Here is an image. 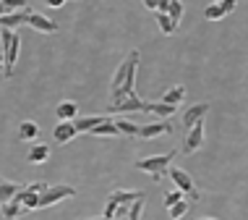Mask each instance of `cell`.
<instances>
[{"mask_svg":"<svg viewBox=\"0 0 248 220\" xmlns=\"http://www.w3.org/2000/svg\"><path fill=\"white\" fill-rule=\"evenodd\" d=\"M0 42H3V76L11 79L13 66H16L18 58V48H21V37H18L16 29H0Z\"/></svg>","mask_w":248,"mask_h":220,"instance_id":"cell-1","label":"cell"},{"mask_svg":"<svg viewBox=\"0 0 248 220\" xmlns=\"http://www.w3.org/2000/svg\"><path fill=\"white\" fill-rule=\"evenodd\" d=\"M172 155H175V152H167V155L141 157V160H136V168H139V170H144V173H149L152 181H157V184H159V181L165 178L167 168L172 165Z\"/></svg>","mask_w":248,"mask_h":220,"instance_id":"cell-2","label":"cell"},{"mask_svg":"<svg viewBox=\"0 0 248 220\" xmlns=\"http://www.w3.org/2000/svg\"><path fill=\"white\" fill-rule=\"evenodd\" d=\"M76 194V189L68 184H55V186H47V189L39 194V202H37V210H45V207H52V204L63 202V199H68Z\"/></svg>","mask_w":248,"mask_h":220,"instance_id":"cell-3","label":"cell"},{"mask_svg":"<svg viewBox=\"0 0 248 220\" xmlns=\"http://www.w3.org/2000/svg\"><path fill=\"white\" fill-rule=\"evenodd\" d=\"M47 189V184L45 181H34V184H26V186H21V189L13 194V199H18L21 202V207H24V212H29V210H37V202H39V194Z\"/></svg>","mask_w":248,"mask_h":220,"instance_id":"cell-4","label":"cell"},{"mask_svg":"<svg viewBox=\"0 0 248 220\" xmlns=\"http://www.w3.org/2000/svg\"><path fill=\"white\" fill-rule=\"evenodd\" d=\"M204 147V121L193 123L191 129H186V139H183V147H180V155H193Z\"/></svg>","mask_w":248,"mask_h":220,"instance_id":"cell-5","label":"cell"},{"mask_svg":"<svg viewBox=\"0 0 248 220\" xmlns=\"http://www.w3.org/2000/svg\"><path fill=\"white\" fill-rule=\"evenodd\" d=\"M167 176L172 178V184H175L178 191H183V194H188L193 199H199V191H196V184H193L191 173L183 170V168H167Z\"/></svg>","mask_w":248,"mask_h":220,"instance_id":"cell-6","label":"cell"},{"mask_svg":"<svg viewBox=\"0 0 248 220\" xmlns=\"http://www.w3.org/2000/svg\"><path fill=\"white\" fill-rule=\"evenodd\" d=\"M172 123L170 121H157V123H149V126H141L136 131L139 139H157V136H172Z\"/></svg>","mask_w":248,"mask_h":220,"instance_id":"cell-7","label":"cell"},{"mask_svg":"<svg viewBox=\"0 0 248 220\" xmlns=\"http://www.w3.org/2000/svg\"><path fill=\"white\" fill-rule=\"evenodd\" d=\"M144 100L139 95H131V97H123L118 100V102H110L107 105V110H110V116H115V113H131V110H141L144 113Z\"/></svg>","mask_w":248,"mask_h":220,"instance_id":"cell-8","label":"cell"},{"mask_svg":"<svg viewBox=\"0 0 248 220\" xmlns=\"http://www.w3.org/2000/svg\"><path fill=\"white\" fill-rule=\"evenodd\" d=\"M26 24H29L31 29L42 32V34H55V32H58V24L55 21H50L47 16L34 13V11H26Z\"/></svg>","mask_w":248,"mask_h":220,"instance_id":"cell-9","label":"cell"},{"mask_svg":"<svg viewBox=\"0 0 248 220\" xmlns=\"http://www.w3.org/2000/svg\"><path fill=\"white\" fill-rule=\"evenodd\" d=\"M235 11V0H219V3H212L204 8V18L206 21H219V18H225L227 13Z\"/></svg>","mask_w":248,"mask_h":220,"instance_id":"cell-10","label":"cell"},{"mask_svg":"<svg viewBox=\"0 0 248 220\" xmlns=\"http://www.w3.org/2000/svg\"><path fill=\"white\" fill-rule=\"evenodd\" d=\"M206 113H209V102H196V105H191V108L186 110V116H183V129H191L193 123L204 121Z\"/></svg>","mask_w":248,"mask_h":220,"instance_id":"cell-11","label":"cell"},{"mask_svg":"<svg viewBox=\"0 0 248 220\" xmlns=\"http://www.w3.org/2000/svg\"><path fill=\"white\" fill-rule=\"evenodd\" d=\"M76 126H73V121H60L55 129H52V139H55V144H68L73 136H76Z\"/></svg>","mask_w":248,"mask_h":220,"instance_id":"cell-12","label":"cell"},{"mask_svg":"<svg viewBox=\"0 0 248 220\" xmlns=\"http://www.w3.org/2000/svg\"><path fill=\"white\" fill-rule=\"evenodd\" d=\"M139 197H144V191H133V189H118V191H112L110 197H107V202L110 204H131L133 199H139Z\"/></svg>","mask_w":248,"mask_h":220,"instance_id":"cell-13","label":"cell"},{"mask_svg":"<svg viewBox=\"0 0 248 220\" xmlns=\"http://www.w3.org/2000/svg\"><path fill=\"white\" fill-rule=\"evenodd\" d=\"M175 110H178L175 105H167V102H162V100H159V102H146L144 105V113H154V116L162 118V121H167Z\"/></svg>","mask_w":248,"mask_h":220,"instance_id":"cell-14","label":"cell"},{"mask_svg":"<svg viewBox=\"0 0 248 220\" xmlns=\"http://www.w3.org/2000/svg\"><path fill=\"white\" fill-rule=\"evenodd\" d=\"M21 24H26V11H11L0 16V29H16Z\"/></svg>","mask_w":248,"mask_h":220,"instance_id":"cell-15","label":"cell"},{"mask_svg":"<svg viewBox=\"0 0 248 220\" xmlns=\"http://www.w3.org/2000/svg\"><path fill=\"white\" fill-rule=\"evenodd\" d=\"M47 157H50V147H47V144H34V147L29 150V155H26V160H29L31 165L47 163Z\"/></svg>","mask_w":248,"mask_h":220,"instance_id":"cell-16","label":"cell"},{"mask_svg":"<svg viewBox=\"0 0 248 220\" xmlns=\"http://www.w3.org/2000/svg\"><path fill=\"white\" fill-rule=\"evenodd\" d=\"M55 113H58L60 121H73V118L78 116V105L73 102V100H63V102L58 105V110H55Z\"/></svg>","mask_w":248,"mask_h":220,"instance_id":"cell-17","label":"cell"},{"mask_svg":"<svg viewBox=\"0 0 248 220\" xmlns=\"http://www.w3.org/2000/svg\"><path fill=\"white\" fill-rule=\"evenodd\" d=\"M0 212H3L5 220H18V218L24 215V207H21V202H18V199H11V202L0 204Z\"/></svg>","mask_w":248,"mask_h":220,"instance_id":"cell-18","label":"cell"},{"mask_svg":"<svg viewBox=\"0 0 248 220\" xmlns=\"http://www.w3.org/2000/svg\"><path fill=\"white\" fill-rule=\"evenodd\" d=\"M89 136H118V129L112 123V118H105L102 123H97L94 129L89 131Z\"/></svg>","mask_w":248,"mask_h":220,"instance_id":"cell-19","label":"cell"},{"mask_svg":"<svg viewBox=\"0 0 248 220\" xmlns=\"http://www.w3.org/2000/svg\"><path fill=\"white\" fill-rule=\"evenodd\" d=\"M21 189V184H16V181H5V178H0V204H5V202H11L13 194Z\"/></svg>","mask_w":248,"mask_h":220,"instance_id":"cell-20","label":"cell"},{"mask_svg":"<svg viewBox=\"0 0 248 220\" xmlns=\"http://www.w3.org/2000/svg\"><path fill=\"white\" fill-rule=\"evenodd\" d=\"M105 118H107V116H86V118H78V121L73 123V126H76V131H78V134H81V131H84V134H89V131L94 129L97 123H102Z\"/></svg>","mask_w":248,"mask_h":220,"instance_id":"cell-21","label":"cell"},{"mask_svg":"<svg viewBox=\"0 0 248 220\" xmlns=\"http://www.w3.org/2000/svg\"><path fill=\"white\" fill-rule=\"evenodd\" d=\"M183 100H186V86H172V89H167V95L162 97V102H167V105H175V108H178V105L180 102H183Z\"/></svg>","mask_w":248,"mask_h":220,"instance_id":"cell-22","label":"cell"},{"mask_svg":"<svg viewBox=\"0 0 248 220\" xmlns=\"http://www.w3.org/2000/svg\"><path fill=\"white\" fill-rule=\"evenodd\" d=\"M39 134V126L34 121H24L18 126V139H24V142H31V139H37Z\"/></svg>","mask_w":248,"mask_h":220,"instance_id":"cell-23","label":"cell"},{"mask_svg":"<svg viewBox=\"0 0 248 220\" xmlns=\"http://www.w3.org/2000/svg\"><path fill=\"white\" fill-rule=\"evenodd\" d=\"M183 11H186V8H183V3H180V0H170V3H167V11H165V13L170 16V21L178 26V24H180V18H183Z\"/></svg>","mask_w":248,"mask_h":220,"instance_id":"cell-24","label":"cell"},{"mask_svg":"<svg viewBox=\"0 0 248 220\" xmlns=\"http://www.w3.org/2000/svg\"><path fill=\"white\" fill-rule=\"evenodd\" d=\"M112 123H115L118 134H125V136H136V131H139V126L125 121V118H112Z\"/></svg>","mask_w":248,"mask_h":220,"instance_id":"cell-25","label":"cell"},{"mask_svg":"<svg viewBox=\"0 0 248 220\" xmlns=\"http://www.w3.org/2000/svg\"><path fill=\"white\" fill-rule=\"evenodd\" d=\"M144 204H146V199H144V197L133 199V202H131V207H128V215H125V220H141Z\"/></svg>","mask_w":248,"mask_h":220,"instance_id":"cell-26","label":"cell"},{"mask_svg":"<svg viewBox=\"0 0 248 220\" xmlns=\"http://www.w3.org/2000/svg\"><path fill=\"white\" fill-rule=\"evenodd\" d=\"M157 26H159V32H162V34H172V32L178 29V26L170 21V16H167V13H157Z\"/></svg>","mask_w":248,"mask_h":220,"instance_id":"cell-27","label":"cell"},{"mask_svg":"<svg viewBox=\"0 0 248 220\" xmlns=\"http://www.w3.org/2000/svg\"><path fill=\"white\" fill-rule=\"evenodd\" d=\"M188 212V204H186V199H180V202H175L172 207H167V215H170V220H180Z\"/></svg>","mask_w":248,"mask_h":220,"instance_id":"cell-28","label":"cell"},{"mask_svg":"<svg viewBox=\"0 0 248 220\" xmlns=\"http://www.w3.org/2000/svg\"><path fill=\"white\" fill-rule=\"evenodd\" d=\"M0 5L5 8V13H11V11H21L26 5V0H0Z\"/></svg>","mask_w":248,"mask_h":220,"instance_id":"cell-29","label":"cell"},{"mask_svg":"<svg viewBox=\"0 0 248 220\" xmlns=\"http://www.w3.org/2000/svg\"><path fill=\"white\" fill-rule=\"evenodd\" d=\"M186 194H183V191H167V194H165V207H172V204H175V202H180V199H183Z\"/></svg>","mask_w":248,"mask_h":220,"instance_id":"cell-30","label":"cell"},{"mask_svg":"<svg viewBox=\"0 0 248 220\" xmlns=\"http://www.w3.org/2000/svg\"><path fill=\"white\" fill-rule=\"evenodd\" d=\"M167 3H170V0H157L154 11H157V13H165V11H167Z\"/></svg>","mask_w":248,"mask_h":220,"instance_id":"cell-31","label":"cell"},{"mask_svg":"<svg viewBox=\"0 0 248 220\" xmlns=\"http://www.w3.org/2000/svg\"><path fill=\"white\" fill-rule=\"evenodd\" d=\"M45 3H47L50 8H63V5L68 3V0H45Z\"/></svg>","mask_w":248,"mask_h":220,"instance_id":"cell-32","label":"cell"},{"mask_svg":"<svg viewBox=\"0 0 248 220\" xmlns=\"http://www.w3.org/2000/svg\"><path fill=\"white\" fill-rule=\"evenodd\" d=\"M144 5H146L149 11H154V5H157V0H144Z\"/></svg>","mask_w":248,"mask_h":220,"instance_id":"cell-33","label":"cell"},{"mask_svg":"<svg viewBox=\"0 0 248 220\" xmlns=\"http://www.w3.org/2000/svg\"><path fill=\"white\" fill-rule=\"evenodd\" d=\"M0 71H3V55H0Z\"/></svg>","mask_w":248,"mask_h":220,"instance_id":"cell-34","label":"cell"},{"mask_svg":"<svg viewBox=\"0 0 248 220\" xmlns=\"http://www.w3.org/2000/svg\"><path fill=\"white\" fill-rule=\"evenodd\" d=\"M196 220H214V218H196Z\"/></svg>","mask_w":248,"mask_h":220,"instance_id":"cell-35","label":"cell"},{"mask_svg":"<svg viewBox=\"0 0 248 220\" xmlns=\"http://www.w3.org/2000/svg\"><path fill=\"white\" fill-rule=\"evenodd\" d=\"M3 13H5V8H3V5H0V16H3Z\"/></svg>","mask_w":248,"mask_h":220,"instance_id":"cell-36","label":"cell"},{"mask_svg":"<svg viewBox=\"0 0 248 220\" xmlns=\"http://www.w3.org/2000/svg\"><path fill=\"white\" fill-rule=\"evenodd\" d=\"M89 220H105V218H89Z\"/></svg>","mask_w":248,"mask_h":220,"instance_id":"cell-37","label":"cell"},{"mask_svg":"<svg viewBox=\"0 0 248 220\" xmlns=\"http://www.w3.org/2000/svg\"><path fill=\"white\" fill-rule=\"evenodd\" d=\"M110 220H125V218H110Z\"/></svg>","mask_w":248,"mask_h":220,"instance_id":"cell-38","label":"cell"},{"mask_svg":"<svg viewBox=\"0 0 248 220\" xmlns=\"http://www.w3.org/2000/svg\"><path fill=\"white\" fill-rule=\"evenodd\" d=\"M214 3H219V0H214Z\"/></svg>","mask_w":248,"mask_h":220,"instance_id":"cell-39","label":"cell"}]
</instances>
